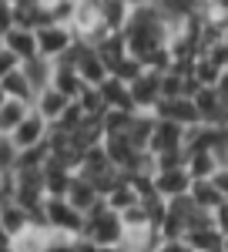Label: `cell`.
Returning <instances> with one entry per match:
<instances>
[{
    "instance_id": "obj_15",
    "label": "cell",
    "mask_w": 228,
    "mask_h": 252,
    "mask_svg": "<svg viewBox=\"0 0 228 252\" xmlns=\"http://www.w3.org/2000/svg\"><path fill=\"white\" fill-rule=\"evenodd\" d=\"M77 74H81V81H84L87 88H101L104 81L111 78V71L104 67V61L97 58L94 47H84V54L77 61Z\"/></svg>"
},
{
    "instance_id": "obj_1",
    "label": "cell",
    "mask_w": 228,
    "mask_h": 252,
    "mask_svg": "<svg viewBox=\"0 0 228 252\" xmlns=\"http://www.w3.org/2000/svg\"><path fill=\"white\" fill-rule=\"evenodd\" d=\"M81 239H87L94 249H121L124 246V225H121V215L111 212L104 202L91 209L84 215V232Z\"/></svg>"
},
{
    "instance_id": "obj_21",
    "label": "cell",
    "mask_w": 228,
    "mask_h": 252,
    "mask_svg": "<svg viewBox=\"0 0 228 252\" xmlns=\"http://www.w3.org/2000/svg\"><path fill=\"white\" fill-rule=\"evenodd\" d=\"M138 202H141V198H138V192L131 189V182H128L124 175L117 178V185H114L111 192L104 195V205H108L111 212H117V215H121V212H128V209H134Z\"/></svg>"
},
{
    "instance_id": "obj_43",
    "label": "cell",
    "mask_w": 228,
    "mask_h": 252,
    "mask_svg": "<svg viewBox=\"0 0 228 252\" xmlns=\"http://www.w3.org/2000/svg\"><path fill=\"white\" fill-rule=\"evenodd\" d=\"M225 40H228V27H225Z\"/></svg>"
},
{
    "instance_id": "obj_19",
    "label": "cell",
    "mask_w": 228,
    "mask_h": 252,
    "mask_svg": "<svg viewBox=\"0 0 228 252\" xmlns=\"http://www.w3.org/2000/svg\"><path fill=\"white\" fill-rule=\"evenodd\" d=\"M0 91H3V97H10V101H24V104H30V108H34V97H37L34 84L27 81V74H24V71L7 74V78L0 81Z\"/></svg>"
},
{
    "instance_id": "obj_8",
    "label": "cell",
    "mask_w": 228,
    "mask_h": 252,
    "mask_svg": "<svg viewBox=\"0 0 228 252\" xmlns=\"http://www.w3.org/2000/svg\"><path fill=\"white\" fill-rule=\"evenodd\" d=\"M14 27L20 31H44L51 27V14H47V0H14Z\"/></svg>"
},
{
    "instance_id": "obj_41",
    "label": "cell",
    "mask_w": 228,
    "mask_h": 252,
    "mask_svg": "<svg viewBox=\"0 0 228 252\" xmlns=\"http://www.w3.org/2000/svg\"><path fill=\"white\" fill-rule=\"evenodd\" d=\"M222 252H228V235H225V246H222Z\"/></svg>"
},
{
    "instance_id": "obj_5",
    "label": "cell",
    "mask_w": 228,
    "mask_h": 252,
    "mask_svg": "<svg viewBox=\"0 0 228 252\" xmlns=\"http://www.w3.org/2000/svg\"><path fill=\"white\" fill-rule=\"evenodd\" d=\"M154 118H158V121H171V125L185 128V131L195 128V125H201L198 108H195L191 97H171V101H161V104L154 108Z\"/></svg>"
},
{
    "instance_id": "obj_44",
    "label": "cell",
    "mask_w": 228,
    "mask_h": 252,
    "mask_svg": "<svg viewBox=\"0 0 228 252\" xmlns=\"http://www.w3.org/2000/svg\"><path fill=\"white\" fill-rule=\"evenodd\" d=\"M141 252H154V249H141Z\"/></svg>"
},
{
    "instance_id": "obj_28",
    "label": "cell",
    "mask_w": 228,
    "mask_h": 252,
    "mask_svg": "<svg viewBox=\"0 0 228 252\" xmlns=\"http://www.w3.org/2000/svg\"><path fill=\"white\" fill-rule=\"evenodd\" d=\"M47 246V229H27L24 235H17L14 242H10V252H44Z\"/></svg>"
},
{
    "instance_id": "obj_34",
    "label": "cell",
    "mask_w": 228,
    "mask_h": 252,
    "mask_svg": "<svg viewBox=\"0 0 228 252\" xmlns=\"http://www.w3.org/2000/svg\"><path fill=\"white\" fill-rule=\"evenodd\" d=\"M14 31V0H0V40Z\"/></svg>"
},
{
    "instance_id": "obj_2",
    "label": "cell",
    "mask_w": 228,
    "mask_h": 252,
    "mask_svg": "<svg viewBox=\"0 0 228 252\" xmlns=\"http://www.w3.org/2000/svg\"><path fill=\"white\" fill-rule=\"evenodd\" d=\"M44 229L57 235H71V239H81L84 232V215L74 212L64 198H47L44 202Z\"/></svg>"
},
{
    "instance_id": "obj_13",
    "label": "cell",
    "mask_w": 228,
    "mask_h": 252,
    "mask_svg": "<svg viewBox=\"0 0 228 252\" xmlns=\"http://www.w3.org/2000/svg\"><path fill=\"white\" fill-rule=\"evenodd\" d=\"M51 88L57 94H64L67 101H77V97L87 91V84L81 81L77 67H67V64H54V78H51Z\"/></svg>"
},
{
    "instance_id": "obj_16",
    "label": "cell",
    "mask_w": 228,
    "mask_h": 252,
    "mask_svg": "<svg viewBox=\"0 0 228 252\" xmlns=\"http://www.w3.org/2000/svg\"><path fill=\"white\" fill-rule=\"evenodd\" d=\"M0 225H3V235L14 242L17 235H24L30 229V215L24 212L17 202H0Z\"/></svg>"
},
{
    "instance_id": "obj_29",
    "label": "cell",
    "mask_w": 228,
    "mask_h": 252,
    "mask_svg": "<svg viewBox=\"0 0 228 252\" xmlns=\"http://www.w3.org/2000/svg\"><path fill=\"white\" fill-rule=\"evenodd\" d=\"M222 71H225V67H218L211 58H198V61H195V67H191V78L198 81L201 88H215L218 78H222Z\"/></svg>"
},
{
    "instance_id": "obj_7",
    "label": "cell",
    "mask_w": 228,
    "mask_h": 252,
    "mask_svg": "<svg viewBox=\"0 0 228 252\" xmlns=\"http://www.w3.org/2000/svg\"><path fill=\"white\" fill-rule=\"evenodd\" d=\"M47 135H51V125H47V121L30 108V115L24 118V125L10 135V141H14V148H17V152H30V148L47 145Z\"/></svg>"
},
{
    "instance_id": "obj_37",
    "label": "cell",
    "mask_w": 228,
    "mask_h": 252,
    "mask_svg": "<svg viewBox=\"0 0 228 252\" xmlns=\"http://www.w3.org/2000/svg\"><path fill=\"white\" fill-rule=\"evenodd\" d=\"M211 219H215V229H218L222 235H228V198H222V205L215 209Z\"/></svg>"
},
{
    "instance_id": "obj_39",
    "label": "cell",
    "mask_w": 228,
    "mask_h": 252,
    "mask_svg": "<svg viewBox=\"0 0 228 252\" xmlns=\"http://www.w3.org/2000/svg\"><path fill=\"white\" fill-rule=\"evenodd\" d=\"M215 91H218L222 101H228V67L222 71V78H218V84H215Z\"/></svg>"
},
{
    "instance_id": "obj_23",
    "label": "cell",
    "mask_w": 228,
    "mask_h": 252,
    "mask_svg": "<svg viewBox=\"0 0 228 252\" xmlns=\"http://www.w3.org/2000/svg\"><path fill=\"white\" fill-rule=\"evenodd\" d=\"M30 115V104H24V101H3V108H0V138H10L17 131L20 125H24V118Z\"/></svg>"
},
{
    "instance_id": "obj_42",
    "label": "cell",
    "mask_w": 228,
    "mask_h": 252,
    "mask_svg": "<svg viewBox=\"0 0 228 252\" xmlns=\"http://www.w3.org/2000/svg\"><path fill=\"white\" fill-rule=\"evenodd\" d=\"M3 101H7V97H3V91H0V108H3Z\"/></svg>"
},
{
    "instance_id": "obj_22",
    "label": "cell",
    "mask_w": 228,
    "mask_h": 252,
    "mask_svg": "<svg viewBox=\"0 0 228 252\" xmlns=\"http://www.w3.org/2000/svg\"><path fill=\"white\" fill-rule=\"evenodd\" d=\"M185 242L191 246V252H222L225 235L218 232L215 222H211V225H205V229H191V232L185 235Z\"/></svg>"
},
{
    "instance_id": "obj_27",
    "label": "cell",
    "mask_w": 228,
    "mask_h": 252,
    "mask_svg": "<svg viewBox=\"0 0 228 252\" xmlns=\"http://www.w3.org/2000/svg\"><path fill=\"white\" fill-rule=\"evenodd\" d=\"M94 51H97V58L104 61V67L111 71V67H114V64H117L121 58H128V44H124V34H111V37H104V40H101V44L94 47Z\"/></svg>"
},
{
    "instance_id": "obj_20",
    "label": "cell",
    "mask_w": 228,
    "mask_h": 252,
    "mask_svg": "<svg viewBox=\"0 0 228 252\" xmlns=\"http://www.w3.org/2000/svg\"><path fill=\"white\" fill-rule=\"evenodd\" d=\"M71 178H74V172L60 168L57 161L47 158V165H44V192H47V198H64V195H67V185H71Z\"/></svg>"
},
{
    "instance_id": "obj_25",
    "label": "cell",
    "mask_w": 228,
    "mask_h": 252,
    "mask_svg": "<svg viewBox=\"0 0 228 252\" xmlns=\"http://www.w3.org/2000/svg\"><path fill=\"white\" fill-rule=\"evenodd\" d=\"M185 168H188L191 182H211V175L218 172V158L211 155V152H191Z\"/></svg>"
},
{
    "instance_id": "obj_9",
    "label": "cell",
    "mask_w": 228,
    "mask_h": 252,
    "mask_svg": "<svg viewBox=\"0 0 228 252\" xmlns=\"http://www.w3.org/2000/svg\"><path fill=\"white\" fill-rule=\"evenodd\" d=\"M191 192V175L188 168H171V172H154V195L174 202V198H185Z\"/></svg>"
},
{
    "instance_id": "obj_36",
    "label": "cell",
    "mask_w": 228,
    "mask_h": 252,
    "mask_svg": "<svg viewBox=\"0 0 228 252\" xmlns=\"http://www.w3.org/2000/svg\"><path fill=\"white\" fill-rule=\"evenodd\" d=\"M154 252H191V246L185 239H161V242L154 246Z\"/></svg>"
},
{
    "instance_id": "obj_4",
    "label": "cell",
    "mask_w": 228,
    "mask_h": 252,
    "mask_svg": "<svg viewBox=\"0 0 228 252\" xmlns=\"http://www.w3.org/2000/svg\"><path fill=\"white\" fill-rule=\"evenodd\" d=\"M128 91H131V104L138 115H154V108L161 104V74L144 71Z\"/></svg>"
},
{
    "instance_id": "obj_30",
    "label": "cell",
    "mask_w": 228,
    "mask_h": 252,
    "mask_svg": "<svg viewBox=\"0 0 228 252\" xmlns=\"http://www.w3.org/2000/svg\"><path fill=\"white\" fill-rule=\"evenodd\" d=\"M141 74H144V67H141V61L131 58V54H128V58H121V61L111 67V78L121 81V84H128V88H131V84L141 78Z\"/></svg>"
},
{
    "instance_id": "obj_35",
    "label": "cell",
    "mask_w": 228,
    "mask_h": 252,
    "mask_svg": "<svg viewBox=\"0 0 228 252\" xmlns=\"http://www.w3.org/2000/svg\"><path fill=\"white\" fill-rule=\"evenodd\" d=\"M14 71H20V61L10 54V51H3L0 47V81L7 78V74H14Z\"/></svg>"
},
{
    "instance_id": "obj_45",
    "label": "cell",
    "mask_w": 228,
    "mask_h": 252,
    "mask_svg": "<svg viewBox=\"0 0 228 252\" xmlns=\"http://www.w3.org/2000/svg\"><path fill=\"white\" fill-rule=\"evenodd\" d=\"M225 165H228V161H225Z\"/></svg>"
},
{
    "instance_id": "obj_6",
    "label": "cell",
    "mask_w": 228,
    "mask_h": 252,
    "mask_svg": "<svg viewBox=\"0 0 228 252\" xmlns=\"http://www.w3.org/2000/svg\"><path fill=\"white\" fill-rule=\"evenodd\" d=\"M171 152H185V128L154 118V131H151V141H148V155L158 158V155H171Z\"/></svg>"
},
{
    "instance_id": "obj_17",
    "label": "cell",
    "mask_w": 228,
    "mask_h": 252,
    "mask_svg": "<svg viewBox=\"0 0 228 252\" xmlns=\"http://www.w3.org/2000/svg\"><path fill=\"white\" fill-rule=\"evenodd\" d=\"M97 94H101V101H104V108H108V111H131V115H134V104H131V91H128V84L108 78L101 88H97Z\"/></svg>"
},
{
    "instance_id": "obj_32",
    "label": "cell",
    "mask_w": 228,
    "mask_h": 252,
    "mask_svg": "<svg viewBox=\"0 0 228 252\" xmlns=\"http://www.w3.org/2000/svg\"><path fill=\"white\" fill-rule=\"evenodd\" d=\"M17 158H20V152L14 148V141L10 138H0V175H14Z\"/></svg>"
},
{
    "instance_id": "obj_24",
    "label": "cell",
    "mask_w": 228,
    "mask_h": 252,
    "mask_svg": "<svg viewBox=\"0 0 228 252\" xmlns=\"http://www.w3.org/2000/svg\"><path fill=\"white\" fill-rule=\"evenodd\" d=\"M188 198H191V205H195V209H201V212H211V215H215V209L222 205V192H218L211 182H191Z\"/></svg>"
},
{
    "instance_id": "obj_40",
    "label": "cell",
    "mask_w": 228,
    "mask_h": 252,
    "mask_svg": "<svg viewBox=\"0 0 228 252\" xmlns=\"http://www.w3.org/2000/svg\"><path fill=\"white\" fill-rule=\"evenodd\" d=\"M0 246H10V239L3 235V225H0Z\"/></svg>"
},
{
    "instance_id": "obj_26",
    "label": "cell",
    "mask_w": 228,
    "mask_h": 252,
    "mask_svg": "<svg viewBox=\"0 0 228 252\" xmlns=\"http://www.w3.org/2000/svg\"><path fill=\"white\" fill-rule=\"evenodd\" d=\"M20 71L27 74V81L34 84V91H44V88H51V78H54V64L44 58H34L27 61V64H20Z\"/></svg>"
},
{
    "instance_id": "obj_38",
    "label": "cell",
    "mask_w": 228,
    "mask_h": 252,
    "mask_svg": "<svg viewBox=\"0 0 228 252\" xmlns=\"http://www.w3.org/2000/svg\"><path fill=\"white\" fill-rule=\"evenodd\" d=\"M211 185L222 192V198H228V165H218V172L211 175Z\"/></svg>"
},
{
    "instance_id": "obj_11",
    "label": "cell",
    "mask_w": 228,
    "mask_h": 252,
    "mask_svg": "<svg viewBox=\"0 0 228 252\" xmlns=\"http://www.w3.org/2000/svg\"><path fill=\"white\" fill-rule=\"evenodd\" d=\"M0 47H3V51H10L20 64L40 58V54H37V34H34V31H20V27H14L7 37L0 40Z\"/></svg>"
},
{
    "instance_id": "obj_12",
    "label": "cell",
    "mask_w": 228,
    "mask_h": 252,
    "mask_svg": "<svg viewBox=\"0 0 228 252\" xmlns=\"http://www.w3.org/2000/svg\"><path fill=\"white\" fill-rule=\"evenodd\" d=\"M195 101V108H198V118H201V125H211V128H222V115H225V101L218 97L215 88H201L198 94L191 97Z\"/></svg>"
},
{
    "instance_id": "obj_33",
    "label": "cell",
    "mask_w": 228,
    "mask_h": 252,
    "mask_svg": "<svg viewBox=\"0 0 228 252\" xmlns=\"http://www.w3.org/2000/svg\"><path fill=\"white\" fill-rule=\"evenodd\" d=\"M77 242H81V239H71V235L47 232V246H44V252H77Z\"/></svg>"
},
{
    "instance_id": "obj_10",
    "label": "cell",
    "mask_w": 228,
    "mask_h": 252,
    "mask_svg": "<svg viewBox=\"0 0 228 252\" xmlns=\"http://www.w3.org/2000/svg\"><path fill=\"white\" fill-rule=\"evenodd\" d=\"M64 202L74 209V212H81V215H87L91 209H97L104 198L97 195V189L87 182V178H81V175H74L71 178V185H67V195H64Z\"/></svg>"
},
{
    "instance_id": "obj_18",
    "label": "cell",
    "mask_w": 228,
    "mask_h": 252,
    "mask_svg": "<svg viewBox=\"0 0 228 252\" xmlns=\"http://www.w3.org/2000/svg\"><path fill=\"white\" fill-rule=\"evenodd\" d=\"M97 7H101V24H104V31H111V34H124V27H128V20H131V7H134V3L108 0V3H97Z\"/></svg>"
},
{
    "instance_id": "obj_3",
    "label": "cell",
    "mask_w": 228,
    "mask_h": 252,
    "mask_svg": "<svg viewBox=\"0 0 228 252\" xmlns=\"http://www.w3.org/2000/svg\"><path fill=\"white\" fill-rule=\"evenodd\" d=\"M74 44H77V37H74V31H71V27H54V24H51V27L37 31V54L44 61H51V64L60 61L71 47H74Z\"/></svg>"
},
{
    "instance_id": "obj_31",
    "label": "cell",
    "mask_w": 228,
    "mask_h": 252,
    "mask_svg": "<svg viewBox=\"0 0 228 252\" xmlns=\"http://www.w3.org/2000/svg\"><path fill=\"white\" fill-rule=\"evenodd\" d=\"M74 7L77 0H47V14L54 27H71L74 24Z\"/></svg>"
},
{
    "instance_id": "obj_14",
    "label": "cell",
    "mask_w": 228,
    "mask_h": 252,
    "mask_svg": "<svg viewBox=\"0 0 228 252\" xmlns=\"http://www.w3.org/2000/svg\"><path fill=\"white\" fill-rule=\"evenodd\" d=\"M71 104H74V101H67L64 94H57L54 88H44V91H37V97H34V111H37L47 125H57V118L64 115Z\"/></svg>"
}]
</instances>
